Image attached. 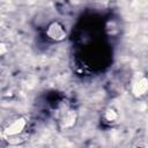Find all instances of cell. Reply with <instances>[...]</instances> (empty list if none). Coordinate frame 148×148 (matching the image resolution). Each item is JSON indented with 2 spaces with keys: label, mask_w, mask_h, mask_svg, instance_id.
<instances>
[{
  "label": "cell",
  "mask_w": 148,
  "mask_h": 148,
  "mask_svg": "<svg viewBox=\"0 0 148 148\" xmlns=\"http://www.w3.org/2000/svg\"><path fill=\"white\" fill-rule=\"evenodd\" d=\"M25 126H27V120H25L24 118H17V119L13 120V121L3 130V134H5V136H7V138H8V136L12 138V136L18 135V134H21V133L24 131Z\"/></svg>",
  "instance_id": "obj_1"
},
{
  "label": "cell",
  "mask_w": 148,
  "mask_h": 148,
  "mask_svg": "<svg viewBox=\"0 0 148 148\" xmlns=\"http://www.w3.org/2000/svg\"><path fill=\"white\" fill-rule=\"evenodd\" d=\"M117 117H118V114H117V112H116L114 110H108L106 113H105V118H106V120H109V121L116 120Z\"/></svg>",
  "instance_id": "obj_4"
},
{
  "label": "cell",
  "mask_w": 148,
  "mask_h": 148,
  "mask_svg": "<svg viewBox=\"0 0 148 148\" xmlns=\"http://www.w3.org/2000/svg\"><path fill=\"white\" fill-rule=\"evenodd\" d=\"M47 36L53 40H61L66 37L65 28L59 23H52L47 29Z\"/></svg>",
  "instance_id": "obj_2"
},
{
  "label": "cell",
  "mask_w": 148,
  "mask_h": 148,
  "mask_svg": "<svg viewBox=\"0 0 148 148\" xmlns=\"http://www.w3.org/2000/svg\"><path fill=\"white\" fill-rule=\"evenodd\" d=\"M6 51H7L6 45H5V44H2V43H0V56H2L3 53H6Z\"/></svg>",
  "instance_id": "obj_5"
},
{
  "label": "cell",
  "mask_w": 148,
  "mask_h": 148,
  "mask_svg": "<svg viewBox=\"0 0 148 148\" xmlns=\"http://www.w3.org/2000/svg\"><path fill=\"white\" fill-rule=\"evenodd\" d=\"M147 88H148V81H147V79L145 76H142L138 81L134 82L133 88H132V91H133L134 96L139 97V96H142V95L146 94Z\"/></svg>",
  "instance_id": "obj_3"
}]
</instances>
